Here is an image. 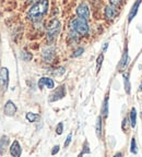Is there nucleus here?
<instances>
[{"label":"nucleus","mask_w":142,"mask_h":157,"mask_svg":"<svg viewBox=\"0 0 142 157\" xmlns=\"http://www.w3.org/2000/svg\"><path fill=\"white\" fill-rule=\"evenodd\" d=\"M49 7V1L48 0H41L38 2H36L35 5H33L31 7V9L29 10L27 17L31 20H38L47 12Z\"/></svg>","instance_id":"nucleus-1"},{"label":"nucleus","mask_w":142,"mask_h":157,"mask_svg":"<svg viewBox=\"0 0 142 157\" xmlns=\"http://www.w3.org/2000/svg\"><path fill=\"white\" fill-rule=\"evenodd\" d=\"M70 29L77 32L80 35H88L89 34V24L88 21L81 17H74L70 21Z\"/></svg>","instance_id":"nucleus-2"},{"label":"nucleus","mask_w":142,"mask_h":157,"mask_svg":"<svg viewBox=\"0 0 142 157\" xmlns=\"http://www.w3.org/2000/svg\"><path fill=\"white\" fill-rule=\"evenodd\" d=\"M59 32H60V22H59V20H52L49 22L48 26H47V39L49 42L54 40L58 36Z\"/></svg>","instance_id":"nucleus-3"},{"label":"nucleus","mask_w":142,"mask_h":157,"mask_svg":"<svg viewBox=\"0 0 142 157\" xmlns=\"http://www.w3.org/2000/svg\"><path fill=\"white\" fill-rule=\"evenodd\" d=\"M77 14H78L79 17L86 20V21L90 19V9H89L88 5L85 2H82L78 6V8H77Z\"/></svg>","instance_id":"nucleus-4"},{"label":"nucleus","mask_w":142,"mask_h":157,"mask_svg":"<svg viewBox=\"0 0 142 157\" xmlns=\"http://www.w3.org/2000/svg\"><path fill=\"white\" fill-rule=\"evenodd\" d=\"M66 96V86L60 85L58 88H56L52 94H50V97H49V101H56L61 99Z\"/></svg>","instance_id":"nucleus-5"},{"label":"nucleus","mask_w":142,"mask_h":157,"mask_svg":"<svg viewBox=\"0 0 142 157\" xmlns=\"http://www.w3.org/2000/svg\"><path fill=\"white\" fill-rule=\"evenodd\" d=\"M9 84V71L7 68H2L0 70V87L3 92L7 90Z\"/></svg>","instance_id":"nucleus-6"},{"label":"nucleus","mask_w":142,"mask_h":157,"mask_svg":"<svg viewBox=\"0 0 142 157\" xmlns=\"http://www.w3.org/2000/svg\"><path fill=\"white\" fill-rule=\"evenodd\" d=\"M118 14V10H117V7L115 6H107L105 8V17L107 20H114L116 17V15Z\"/></svg>","instance_id":"nucleus-7"},{"label":"nucleus","mask_w":142,"mask_h":157,"mask_svg":"<svg viewBox=\"0 0 142 157\" xmlns=\"http://www.w3.org/2000/svg\"><path fill=\"white\" fill-rule=\"evenodd\" d=\"M55 58V49L53 47H47L43 50V59L46 62H52Z\"/></svg>","instance_id":"nucleus-8"},{"label":"nucleus","mask_w":142,"mask_h":157,"mask_svg":"<svg viewBox=\"0 0 142 157\" xmlns=\"http://www.w3.org/2000/svg\"><path fill=\"white\" fill-rule=\"evenodd\" d=\"M5 113L7 116H14V113H17V106L14 105L12 101H8L5 105Z\"/></svg>","instance_id":"nucleus-9"},{"label":"nucleus","mask_w":142,"mask_h":157,"mask_svg":"<svg viewBox=\"0 0 142 157\" xmlns=\"http://www.w3.org/2000/svg\"><path fill=\"white\" fill-rule=\"evenodd\" d=\"M44 86H46V87L49 88V90H52V88L55 87V83H54V81H53L52 78H42L38 81V87L39 88H43Z\"/></svg>","instance_id":"nucleus-10"},{"label":"nucleus","mask_w":142,"mask_h":157,"mask_svg":"<svg viewBox=\"0 0 142 157\" xmlns=\"http://www.w3.org/2000/svg\"><path fill=\"white\" fill-rule=\"evenodd\" d=\"M21 153H22V150H21V146H20L19 142L18 141H14L12 143V145L10 146V154L12 156L19 157L21 156Z\"/></svg>","instance_id":"nucleus-11"},{"label":"nucleus","mask_w":142,"mask_h":157,"mask_svg":"<svg viewBox=\"0 0 142 157\" xmlns=\"http://www.w3.org/2000/svg\"><path fill=\"white\" fill-rule=\"evenodd\" d=\"M140 5H141V0H137V1L135 2V5L132 6V8H131V10H130V13H129V19H128V21H129V22H131V21L133 20V17L137 15Z\"/></svg>","instance_id":"nucleus-12"},{"label":"nucleus","mask_w":142,"mask_h":157,"mask_svg":"<svg viewBox=\"0 0 142 157\" xmlns=\"http://www.w3.org/2000/svg\"><path fill=\"white\" fill-rule=\"evenodd\" d=\"M9 146V137L7 135H3L0 140V154H5Z\"/></svg>","instance_id":"nucleus-13"},{"label":"nucleus","mask_w":142,"mask_h":157,"mask_svg":"<svg viewBox=\"0 0 142 157\" xmlns=\"http://www.w3.org/2000/svg\"><path fill=\"white\" fill-rule=\"evenodd\" d=\"M130 119H131V127H136V122H137V111L135 108L131 109V113H130Z\"/></svg>","instance_id":"nucleus-14"},{"label":"nucleus","mask_w":142,"mask_h":157,"mask_svg":"<svg viewBox=\"0 0 142 157\" xmlns=\"http://www.w3.org/2000/svg\"><path fill=\"white\" fill-rule=\"evenodd\" d=\"M102 113H103L104 117H107L108 115V97L105 98L103 104V109H102Z\"/></svg>","instance_id":"nucleus-15"},{"label":"nucleus","mask_w":142,"mask_h":157,"mask_svg":"<svg viewBox=\"0 0 142 157\" xmlns=\"http://www.w3.org/2000/svg\"><path fill=\"white\" fill-rule=\"evenodd\" d=\"M129 63V56H128V52L124 54V57L121 59V68H126Z\"/></svg>","instance_id":"nucleus-16"},{"label":"nucleus","mask_w":142,"mask_h":157,"mask_svg":"<svg viewBox=\"0 0 142 157\" xmlns=\"http://www.w3.org/2000/svg\"><path fill=\"white\" fill-rule=\"evenodd\" d=\"M26 119L30 121V122H34L38 119V116L34 113H26Z\"/></svg>","instance_id":"nucleus-17"},{"label":"nucleus","mask_w":142,"mask_h":157,"mask_svg":"<svg viewBox=\"0 0 142 157\" xmlns=\"http://www.w3.org/2000/svg\"><path fill=\"white\" fill-rule=\"evenodd\" d=\"M101 133H102V118H97V122H96V134L97 136H101Z\"/></svg>","instance_id":"nucleus-18"},{"label":"nucleus","mask_w":142,"mask_h":157,"mask_svg":"<svg viewBox=\"0 0 142 157\" xmlns=\"http://www.w3.org/2000/svg\"><path fill=\"white\" fill-rule=\"evenodd\" d=\"M103 59H104V56H103V54H102L98 56L97 60H96V72H97V73L101 70V66H102V63H103Z\"/></svg>","instance_id":"nucleus-19"},{"label":"nucleus","mask_w":142,"mask_h":157,"mask_svg":"<svg viewBox=\"0 0 142 157\" xmlns=\"http://www.w3.org/2000/svg\"><path fill=\"white\" fill-rule=\"evenodd\" d=\"M125 88H126V92L128 94H130V82H129V78L125 74Z\"/></svg>","instance_id":"nucleus-20"},{"label":"nucleus","mask_w":142,"mask_h":157,"mask_svg":"<svg viewBox=\"0 0 142 157\" xmlns=\"http://www.w3.org/2000/svg\"><path fill=\"white\" fill-rule=\"evenodd\" d=\"M65 68H62V67H60V68H58V69H56V71H54V74L56 76H60V75H62V74L65 73Z\"/></svg>","instance_id":"nucleus-21"},{"label":"nucleus","mask_w":142,"mask_h":157,"mask_svg":"<svg viewBox=\"0 0 142 157\" xmlns=\"http://www.w3.org/2000/svg\"><path fill=\"white\" fill-rule=\"evenodd\" d=\"M83 52H84V48L80 47V48H78L77 50H74V52L72 54V57H79V56H81V55L83 54Z\"/></svg>","instance_id":"nucleus-22"},{"label":"nucleus","mask_w":142,"mask_h":157,"mask_svg":"<svg viewBox=\"0 0 142 157\" xmlns=\"http://www.w3.org/2000/svg\"><path fill=\"white\" fill-rule=\"evenodd\" d=\"M62 131H64V124H62V122L58 123V125L56 127V133L58 135H60L62 133Z\"/></svg>","instance_id":"nucleus-23"},{"label":"nucleus","mask_w":142,"mask_h":157,"mask_svg":"<svg viewBox=\"0 0 142 157\" xmlns=\"http://www.w3.org/2000/svg\"><path fill=\"white\" fill-rule=\"evenodd\" d=\"M131 152H132L133 154H137V152H138L137 146H136V140L135 139L131 140Z\"/></svg>","instance_id":"nucleus-24"},{"label":"nucleus","mask_w":142,"mask_h":157,"mask_svg":"<svg viewBox=\"0 0 142 157\" xmlns=\"http://www.w3.org/2000/svg\"><path fill=\"white\" fill-rule=\"evenodd\" d=\"M90 153V150H89V145H88V142L84 143V146H83V152L80 153V156L83 154H89Z\"/></svg>","instance_id":"nucleus-25"},{"label":"nucleus","mask_w":142,"mask_h":157,"mask_svg":"<svg viewBox=\"0 0 142 157\" xmlns=\"http://www.w3.org/2000/svg\"><path fill=\"white\" fill-rule=\"evenodd\" d=\"M109 1H110V5L115 6V7H118L120 3L123 2V0H109Z\"/></svg>","instance_id":"nucleus-26"},{"label":"nucleus","mask_w":142,"mask_h":157,"mask_svg":"<svg viewBox=\"0 0 142 157\" xmlns=\"http://www.w3.org/2000/svg\"><path fill=\"white\" fill-rule=\"evenodd\" d=\"M71 137H72V134H68V136H67V139H66V142H65V147H67V146H69V144H70V142H71Z\"/></svg>","instance_id":"nucleus-27"},{"label":"nucleus","mask_w":142,"mask_h":157,"mask_svg":"<svg viewBox=\"0 0 142 157\" xmlns=\"http://www.w3.org/2000/svg\"><path fill=\"white\" fill-rule=\"evenodd\" d=\"M22 58L24 59L25 61H29L30 59L32 58V55H29V56H27V55H26V52H23V54H22Z\"/></svg>","instance_id":"nucleus-28"},{"label":"nucleus","mask_w":142,"mask_h":157,"mask_svg":"<svg viewBox=\"0 0 142 157\" xmlns=\"http://www.w3.org/2000/svg\"><path fill=\"white\" fill-rule=\"evenodd\" d=\"M59 148H60V147H59V145H56V146L54 147V150L52 151V155H56L57 153L59 152Z\"/></svg>","instance_id":"nucleus-29"},{"label":"nucleus","mask_w":142,"mask_h":157,"mask_svg":"<svg viewBox=\"0 0 142 157\" xmlns=\"http://www.w3.org/2000/svg\"><path fill=\"white\" fill-rule=\"evenodd\" d=\"M107 47H108V44H107V43H105V45H104V47H103V52H106Z\"/></svg>","instance_id":"nucleus-30"}]
</instances>
